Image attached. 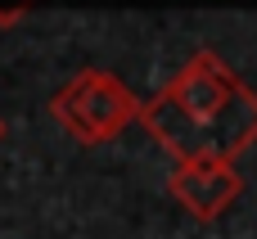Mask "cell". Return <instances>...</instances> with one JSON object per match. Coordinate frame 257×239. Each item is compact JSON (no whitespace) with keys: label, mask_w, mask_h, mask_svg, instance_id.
<instances>
[{"label":"cell","mask_w":257,"mask_h":239,"mask_svg":"<svg viewBox=\"0 0 257 239\" xmlns=\"http://www.w3.org/2000/svg\"><path fill=\"white\" fill-rule=\"evenodd\" d=\"M50 117L72 140L104 145V140H117L131 122H140L145 104L136 99V90L122 77H113L104 68H81L50 95Z\"/></svg>","instance_id":"obj_2"},{"label":"cell","mask_w":257,"mask_h":239,"mask_svg":"<svg viewBox=\"0 0 257 239\" xmlns=\"http://www.w3.org/2000/svg\"><path fill=\"white\" fill-rule=\"evenodd\" d=\"M0 140H5V117H0Z\"/></svg>","instance_id":"obj_5"},{"label":"cell","mask_w":257,"mask_h":239,"mask_svg":"<svg viewBox=\"0 0 257 239\" xmlns=\"http://www.w3.org/2000/svg\"><path fill=\"white\" fill-rule=\"evenodd\" d=\"M149 136L176 163H235L257 145V90L212 50H199L149 104Z\"/></svg>","instance_id":"obj_1"},{"label":"cell","mask_w":257,"mask_h":239,"mask_svg":"<svg viewBox=\"0 0 257 239\" xmlns=\"http://www.w3.org/2000/svg\"><path fill=\"white\" fill-rule=\"evenodd\" d=\"M36 0H0V23H14L18 14H27Z\"/></svg>","instance_id":"obj_4"},{"label":"cell","mask_w":257,"mask_h":239,"mask_svg":"<svg viewBox=\"0 0 257 239\" xmlns=\"http://www.w3.org/2000/svg\"><path fill=\"white\" fill-rule=\"evenodd\" d=\"M244 190L235 163H176L167 176V194L199 221H217Z\"/></svg>","instance_id":"obj_3"}]
</instances>
